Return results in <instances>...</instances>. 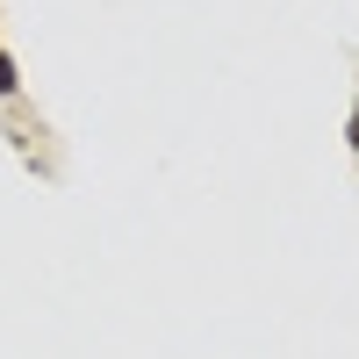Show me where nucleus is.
Instances as JSON below:
<instances>
[{"label":"nucleus","mask_w":359,"mask_h":359,"mask_svg":"<svg viewBox=\"0 0 359 359\" xmlns=\"http://www.w3.org/2000/svg\"><path fill=\"white\" fill-rule=\"evenodd\" d=\"M0 94H15V57L0 50Z\"/></svg>","instance_id":"1"},{"label":"nucleus","mask_w":359,"mask_h":359,"mask_svg":"<svg viewBox=\"0 0 359 359\" xmlns=\"http://www.w3.org/2000/svg\"><path fill=\"white\" fill-rule=\"evenodd\" d=\"M352 151H359V115H352Z\"/></svg>","instance_id":"2"}]
</instances>
